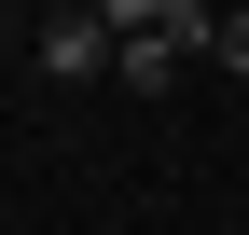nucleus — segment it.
Wrapping results in <instances>:
<instances>
[{
    "instance_id": "f257e3e1",
    "label": "nucleus",
    "mask_w": 249,
    "mask_h": 235,
    "mask_svg": "<svg viewBox=\"0 0 249 235\" xmlns=\"http://www.w3.org/2000/svg\"><path fill=\"white\" fill-rule=\"evenodd\" d=\"M180 55H222V14L208 0H111V69L124 83H166Z\"/></svg>"
},
{
    "instance_id": "f03ea898",
    "label": "nucleus",
    "mask_w": 249,
    "mask_h": 235,
    "mask_svg": "<svg viewBox=\"0 0 249 235\" xmlns=\"http://www.w3.org/2000/svg\"><path fill=\"white\" fill-rule=\"evenodd\" d=\"M42 69H55V83L111 69V14H97V0H70V14H42Z\"/></svg>"
},
{
    "instance_id": "7ed1b4c3",
    "label": "nucleus",
    "mask_w": 249,
    "mask_h": 235,
    "mask_svg": "<svg viewBox=\"0 0 249 235\" xmlns=\"http://www.w3.org/2000/svg\"><path fill=\"white\" fill-rule=\"evenodd\" d=\"M222 69H249V14H222Z\"/></svg>"
}]
</instances>
